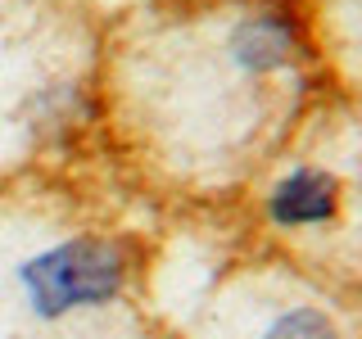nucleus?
<instances>
[{
	"mask_svg": "<svg viewBox=\"0 0 362 339\" xmlns=\"http://www.w3.org/2000/svg\"><path fill=\"white\" fill-rule=\"evenodd\" d=\"M122 285V254L109 240H64L23 263V290L41 316L105 303Z\"/></svg>",
	"mask_w": 362,
	"mask_h": 339,
	"instance_id": "obj_1",
	"label": "nucleus"
},
{
	"mask_svg": "<svg viewBox=\"0 0 362 339\" xmlns=\"http://www.w3.org/2000/svg\"><path fill=\"white\" fill-rule=\"evenodd\" d=\"M335 213V181L322 172H294L272 195V218L286 226H308Z\"/></svg>",
	"mask_w": 362,
	"mask_h": 339,
	"instance_id": "obj_2",
	"label": "nucleus"
},
{
	"mask_svg": "<svg viewBox=\"0 0 362 339\" xmlns=\"http://www.w3.org/2000/svg\"><path fill=\"white\" fill-rule=\"evenodd\" d=\"M286 50H290V28H286V18H276V14L249 18L240 28V37H235L240 64L258 68V73H263V68H276L281 59H286Z\"/></svg>",
	"mask_w": 362,
	"mask_h": 339,
	"instance_id": "obj_3",
	"label": "nucleus"
},
{
	"mask_svg": "<svg viewBox=\"0 0 362 339\" xmlns=\"http://www.w3.org/2000/svg\"><path fill=\"white\" fill-rule=\"evenodd\" d=\"M267 339H335V326L313 308H294L267 331Z\"/></svg>",
	"mask_w": 362,
	"mask_h": 339,
	"instance_id": "obj_4",
	"label": "nucleus"
}]
</instances>
